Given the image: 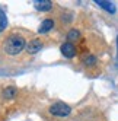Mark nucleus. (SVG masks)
<instances>
[{
    "label": "nucleus",
    "mask_w": 118,
    "mask_h": 121,
    "mask_svg": "<svg viewBox=\"0 0 118 121\" xmlns=\"http://www.w3.org/2000/svg\"><path fill=\"white\" fill-rule=\"evenodd\" d=\"M23 48H26V44H25V39L21 35H10L4 42V51L10 56L19 54Z\"/></svg>",
    "instance_id": "nucleus-1"
},
{
    "label": "nucleus",
    "mask_w": 118,
    "mask_h": 121,
    "mask_svg": "<svg viewBox=\"0 0 118 121\" xmlns=\"http://www.w3.org/2000/svg\"><path fill=\"white\" fill-rule=\"evenodd\" d=\"M50 112L57 117H67L70 114V107L64 102H55L54 105L50 107Z\"/></svg>",
    "instance_id": "nucleus-2"
},
{
    "label": "nucleus",
    "mask_w": 118,
    "mask_h": 121,
    "mask_svg": "<svg viewBox=\"0 0 118 121\" xmlns=\"http://www.w3.org/2000/svg\"><path fill=\"white\" fill-rule=\"evenodd\" d=\"M60 50H61V54L64 56V57H67V58H73L74 56H76V47L73 45V42H64V44L60 47Z\"/></svg>",
    "instance_id": "nucleus-3"
},
{
    "label": "nucleus",
    "mask_w": 118,
    "mask_h": 121,
    "mask_svg": "<svg viewBox=\"0 0 118 121\" xmlns=\"http://www.w3.org/2000/svg\"><path fill=\"white\" fill-rule=\"evenodd\" d=\"M41 48H42V42H41L39 39H32V41H29L26 44L28 54H37Z\"/></svg>",
    "instance_id": "nucleus-4"
},
{
    "label": "nucleus",
    "mask_w": 118,
    "mask_h": 121,
    "mask_svg": "<svg viewBox=\"0 0 118 121\" xmlns=\"http://www.w3.org/2000/svg\"><path fill=\"white\" fill-rule=\"evenodd\" d=\"M34 3H35V7L41 12H47L53 7V2H50V0H37Z\"/></svg>",
    "instance_id": "nucleus-5"
},
{
    "label": "nucleus",
    "mask_w": 118,
    "mask_h": 121,
    "mask_svg": "<svg viewBox=\"0 0 118 121\" xmlns=\"http://www.w3.org/2000/svg\"><path fill=\"white\" fill-rule=\"evenodd\" d=\"M54 26V21L53 19H45L42 23H41V26L38 28V32L39 34H47L48 31H51Z\"/></svg>",
    "instance_id": "nucleus-6"
},
{
    "label": "nucleus",
    "mask_w": 118,
    "mask_h": 121,
    "mask_svg": "<svg viewBox=\"0 0 118 121\" xmlns=\"http://www.w3.org/2000/svg\"><path fill=\"white\" fill-rule=\"evenodd\" d=\"M96 3H98V6H101L102 9H105L106 12H109V13H115V6H114V3H111V2H105V0H96Z\"/></svg>",
    "instance_id": "nucleus-7"
},
{
    "label": "nucleus",
    "mask_w": 118,
    "mask_h": 121,
    "mask_svg": "<svg viewBox=\"0 0 118 121\" xmlns=\"http://www.w3.org/2000/svg\"><path fill=\"white\" fill-rule=\"evenodd\" d=\"M7 26V18H6V13L3 12V9H0V32L4 31Z\"/></svg>",
    "instance_id": "nucleus-8"
},
{
    "label": "nucleus",
    "mask_w": 118,
    "mask_h": 121,
    "mask_svg": "<svg viewBox=\"0 0 118 121\" xmlns=\"http://www.w3.org/2000/svg\"><path fill=\"white\" fill-rule=\"evenodd\" d=\"M79 37H80V32L77 29H72V31H69V34H67V39H69V42H72L74 39H79Z\"/></svg>",
    "instance_id": "nucleus-9"
},
{
    "label": "nucleus",
    "mask_w": 118,
    "mask_h": 121,
    "mask_svg": "<svg viewBox=\"0 0 118 121\" xmlns=\"http://www.w3.org/2000/svg\"><path fill=\"white\" fill-rule=\"evenodd\" d=\"M16 92H18V91L10 86V88H6V89L3 91V96H4V98H13V96H16Z\"/></svg>",
    "instance_id": "nucleus-10"
},
{
    "label": "nucleus",
    "mask_w": 118,
    "mask_h": 121,
    "mask_svg": "<svg viewBox=\"0 0 118 121\" xmlns=\"http://www.w3.org/2000/svg\"><path fill=\"white\" fill-rule=\"evenodd\" d=\"M96 63V57L95 56H86L85 57V64L86 66H93Z\"/></svg>",
    "instance_id": "nucleus-11"
},
{
    "label": "nucleus",
    "mask_w": 118,
    "mask_h": 121,
    "mask_svg": "<svg viewBox=\"0 0 118 121\" xmlns=\"http://www.w3.org/2000/svg\"><path fill=\"white\" fill-rule=\"evenodd\" d=\"M117 45H118V38H117Z\"/></svg>",
    "instance_id": "nucleus-12"
}]
</instances>
